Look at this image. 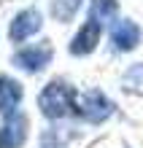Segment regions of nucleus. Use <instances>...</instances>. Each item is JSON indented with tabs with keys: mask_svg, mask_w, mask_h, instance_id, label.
Instances as JSON below:
<instances>
[{
	"mask_svg": "<svg viewBox=\"0 0 143 148\" xmlns=\"http://www.w3.org/2000/svg\"><path fill=\"white\" fill-rule=\"evenodd\" d=\"M73 102H76V92L70 89L68 84L51 81L46 89L41 92L38 105H41V110H43V116H49V119H62V116H68V113L73 110Z\"/></svg>",
	"mask_w": 143,
	"mask_h": 148,
	"instance_id": "1",
	"label": "nucleus"
},
{
	"mask_svg": "<svg viewBox=\"0 0 143 148\" xmlns=\"http://www.w3.org/2000/svg\"><path fill=\"white\" fill-rule=\"evenodd\" d=\"M73 110H76L81 119L97 124V121H105V119L113 113V105H111V100L105 97V94H100V92H86V94H81V97L76 94Z\"/></svg>",
	"mask_w": 143,
	"mask_h": 148,
	"instance_id": "2",
	"label": "nucleus"
},
{
	"mask_svg": "<svg viewBox=\"0 0 143 148\" xmlns=\"http://www.w3.org/2000/svg\"><path fill=\"white\" fill-rule=\"evenodd\" d=\"M27 137V121L22 113H8L6 124L0 127V148H22Z\"/></svg>",
	"mask_w": 143,
	"mask_h": 148,
	"instance_id": "3",
	"label": "nucleus"
},
{
	"mask_svg": "<svg viewBox=\"0 0 143 148\" xmlns=\"http://www.w3.org/2000/svg\"><path fill=\"white\" fill-rule=\"evenodd\" d=\"M100 22L89 19L81 30L76 32L73 43H70V54H89V51H95V46L100 43Z\"/></svg>",
	"mask_w": 143,
	"mask_h": 148,
	"instance_id": "4",
	"label": "nucleus"
},
{
	"mask_svg": "<svg viewBox=\"0 0 143 148\" xmlns=\"http://www.w3.org/2000/svg\"><path fill=\"white\" fill-rule=\"evenodd\" d=\"M49 59H51V49L46 43H41V46L22 49L19 54H16V65L24 67V70H30V73H38V70H43V67L49 65Z\"/></svg>",
	"mask_w": 143,
	"mask_h": 148,
	"instance_id": "5",
	"label": "nucleus"
},
{
	"mask_svg": "<svg viewBox=\"0 0 143 148\" xmlns=\"http://www.w3.org/2000/svg\"><path fill=\"white\" fill-rule=\"evenodd\" d=\"M38 30H41V14L27 8V11L16 14V19L11 22V40H24V38L35 35Z\"/></svg>",
	"mask_w": 143,
	"mask_h": 148,
	"instance_id": "6",
	"label": "nucleus"
},
{
	"mask_svg": "<svg viewBox=\"0 0 143 148\" xmlns=\"http://www.w3.org/2000/svg\"><path fill=\"white\" fill-rule=\"evenodd\" d=\"M111 40H113V46L119 49V51H132V49L140 43V30H138V24H132L130 19H122V22L113 27Z\"/></svg>",
	"mask_w": 143,
	"mask_h": 148,
	"instance_id": "7",
	"label": "nucleus"
},
{
	"mask_svg": "<svg viewBox=\"0 0 143 148\" xmlns=\"http://www.w3.org/2000/svg\"><path fill=\"white\" fill-rule=\"evenodd\" d=\"M22 102V86L19 81L8 75H0V113H14V108Z\"/></svg>",
	"mask_w": 143,
	"mask_h": 148,
	"instance_id": "8",
	"label": "nucleus"
},
{
	"mask_svg": "<svg viewBox=\"0 0 143 148\" xmlns=\"http://www.w3.org/2000/svg\"><path fill=\"white\" fill-rule=\"evenodd\" d=\"M116 14V0H92V8H89V19L95 22H108Z\"/></svg>",
	"mask_w": 143,
	"mask_h": 148,
	"instance_id": "9",
	"label": "nucleus"
},
{
	"mask_svg": "<svg viewBox=\"0 0 143 148\" xmlns=\"http://www.w3.org/2000/svg\"><path fill=\"white\" fill-rule=\"evenodd\" d=\"M81 3L84 0H54L51 3V11H54V16L59 22H70L76 16V11L81 8Z\"/></svg>",
	"mask_w": 143,
	"mask_h": 148,
	"instance_id": "10",
	"label": "nucleus"
}]
</instances>
